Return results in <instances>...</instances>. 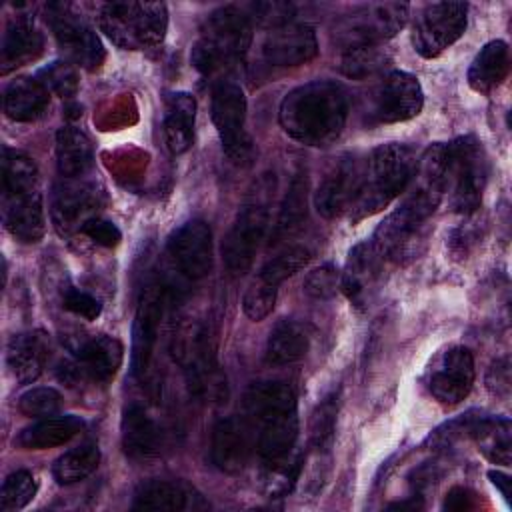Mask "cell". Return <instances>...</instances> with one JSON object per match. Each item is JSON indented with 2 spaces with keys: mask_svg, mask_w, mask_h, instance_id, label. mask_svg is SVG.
I'll return each instance as SVG.
<instances>
[{
  "mask_svg": "<svg viewBox=\"0 0 512 512\" xmlns=\"http://www.w3.org/2000/svg\"><path fill=\"white\" fill-rule=\"evenodd\" d=\"M348 118V94L330 80H312L290 90L278 110L282 130L306 144L328 146L332 144Z\"/></svg>",
  "mask_w": 512,
  "mask_h": 512,
  "instance_id": "6da1fadb",
  "label": "cell"
},
{
  "mask_svg": "<svg viewBox=\"0 0 512 512\" xmlns=\"http://www.w3.org/2000/svg\"><path fill=\"white\" fill-rule=\"evenodd\" d=\"M248 424L256 430V450L264 464L290 458L298 438L296 394L286 382L264 380L244 394Z\"/></svg>",
  "mask_w": 512,
  "mask_h": 512,
  "instance_id": "7a4b0ae2",
  "label": "cell"
},
{
  "mask_svg": "<svg viewBox=\"0 0 512 512\" xmlns=\"http://www.w3.org/2000/svg\"><path fill=\"white\" fill-rule=\"evenodd\" d=\"M416 170V154L406 144H382L364 158L360 188L350 208V220L358 222L386 208L410 184Z\"/></svg>",
  "mask_w": 512,
  "mask_h": 512,
  "instance_id": "3957f363",
  "label": "cell"
},
{
  "mask_svg": "<svg viewBox=\"0 0 512 512\" xmlns=\"http://www.w3.org/2000/svg\"><path fill=\"white\" fill-rule=\"evenodd\" d=\"M252 40V22L244 8L224 6L214 10L192 46V64L202 74H212L240 60Z\"/></svg>",
  "mask_w": 512,
  "mask_h": 512,
  "instance_id": "277c9868",
  "label": "cell"
},
{
  "mask_svg": "<svg viewBox=\"0 0 512 512\" xmlns=\"http://www.w3.org/2000/svg\"><path fill=\"white\" fill-rule=\"evenodd\" d=\"M272 192H274V178L270 174H264L250 188L240 212L236 214L232 228L224 238L222 256H224L226 268L236 276L244 274L252 266L254 256L260 248V242L264 240V234L268 230V220H270Z\"/></svg>",
  "mask_w": 512,
  "mask_h": 512,
  "instance_id": "5b68a950",
  "label": "cell"
},
{
  "mask_svg": "<svg viewBox=\"0 0 512 512\" xmlns=\"http://www.w3.org/2000/svg\"><path fill=\"white\" fill-rule=\"evenodd\" d=\"M100 30L124 50L158 46L168 28L164 2H108L98 12Z\"/></svg>",
  "mask_w": 512,
  "mask_h": 512,
  "instance_id": "8992f818",
  "label": "cell"
},
{
  "mask_svg": "<svg viewBox=\"0 0 512 512\" xmlns=\"http://www.w3.org/2000/svg\"><path fill=\"white\" fill-rule=\"evenodd\" d=\"M446 148V190L454 212L472 214L480 208L488 178V162L482 144L474 136H460Z\"/></svg>",
  "mask_w": 512,
  "mask_h": 512,
  "instance_id": "52a82bcc",
  "label": "cell"
},
{
  "mask_svg": "<svg viewBox=\"0 0 512 512\" xmlns=\"http://www.w3.org/2000/svg\"><path fill=\"white\" fill-rule=\"evenodd\" d=\"M174 356L182 364L196 396L208 402H222L226 398V378L216 364L206 326L192 324L182 328L176 336Z\"/></svg>",
  "mask_w": 512,
  "mask_h": 512,
  "instance_id": "ba28073f",
  "label": "cell"
},
{
  "mask_svg": "<svg viewBox=\"0 0 512 512\" xmlns=\"http://www.w3.org/2000/svg\"><path fill=\"white\" fill-rule=\"evenodd\" d=\"M404 2H370L348 12L334 28L336 42L348 50L356 46L382 44L398 34L408 20Z\"/></svg>",
  "mask_w": 512,
  "mask_h": 512,
  "instance_id": "9c48e42d",
  "label": "cell"
},
{
  "mask_svg": "<svg viewBox=\"0 0 512 512\" xmlns=\"http://www.w3.org/2000/svg\"><path fill=\"white\" fill-rule=\"evenodd\" d=\"M408 194L394 210L410 226L420 224L438 208L446 192V148L444 144H432L416 160V170L406 186Z\"/></svg>",
  "mask_w": 512,
  "mask_h": 512,
  "instance_id": "30bf717a",
  "label": "cell"
},
{
  "mask_svg": "<svg viewBox=\"0 0 512 512\" xmlns=\"http://www.w3.org/2000/svg\"><path fill=\"white\" fill-rule=\"evenodd\" d=\"M212 122L218 130L222 148L234 164H248L252 140L246 132V96L232 80H220L212 88Z\"/></svg>",
  "mask_w": 512,
  "mask_h": 512,
  "instance_id": "8fae6325",
  "label": "cell"
},
{
  "mask_svg": "<svg viewBox=\"0 0 512 512\" xmlns=\"http://www.w3.org/2000/svg\"><path fill=\"white\" fill-rule=\"evenodd\" d=\"M466 2L426 4L412 26V44L422 58H436L466 30Z\"/></svg>",
  "mask_w": 512,
  "mask_h": 512,
  "instance_id": "7c38bea8",
  "label": "cell"
},
{
  "mask_svg": "<svg viewBox=\"0 0 512 512\" xmlns=\"http://www.w3.org/2000/svg\"><path fill=\"white\" fill-rule=\"evenodd\" d=\"M48 22L68 60L86 70H98L102 66L106 52L100 38L76 12H72L70 4H48Z\"/></svg>",
  "mask_w": 512,
  "mask_h": 512,
  "instance_id": "4fadbf2b",
  "label": "cell"
},
{
  "mask_svg": "<svg viewBox=\"0 0 512 512\" xmlns=\"http://www.w3.org/2000/svg\"><path fill=\"white\" fill-rule=\"evenodd\" d=\"M424 104L422 86L416 76L394 70L374 88L368 116L374 124L404 122L420 114Z\"/></svg>",
  "mask_w": 512,
  "mask_h": 512,
  "instance_id": "5bb4252c",
  "label": "cell"
},
{
  "mask_svg": "<svg viewBox=\"0 0 512 512\" xmlns=\"http://www.w3.org/2000/svg\"><path fill=\"white\" fill-rule=\"evenodd\" d=\"M166 290L160 284H150L138 302L132 324V354L130 366L134 376H144L150 368L154 346L158 340L160 320L164 316Z\"/></svg>",
  "mask_w": 512,
  "mask_h": 512,
  "instance_id": "9a60e30c",
  "label": "cell"
},
{
  "mask_svg": "<svg viewBox=\"0 0 512 512\" xmlns=\"http://www.w3.org/2000/svg\"><path fill=\"white\" fill-rule=\"evenodd\" d=\"M362 166L364 158L348 154L342 156L338 164H334L332 170L324 176L314 196L316 210L324 218H338L350 212L360 188Z\"/></svg>",
  "mask_w": 512,
  "mask_h": 512,
  "instance_id": "2e32d148",
  "label": "cell"
},
{
  "mask_svg": "<svg viewBox=\"0 0 512 512\" xmlns=\"http://www.w3.org/2000/svg\"><path fill=\"white\" fill-rule=\"evenodd\" d=\"M168 252L186 278L200 280L208 276L214 262L210 226L204 220H188L172 234Z\"/></svg>",
  "mask_w": 512,
  "mask_h": 512,
  "instance_id": "e0dca14e",
  "label": "cell"
},
{
  "mask_svg": "<svg viewBox=\"0 0 512 512\" xmlns=\"http://www.w3.org/2000/svg\"><path fill=\"white\" fill-rule=\"evenodd\" d=\"M474 384V358L464 346L446 350L428 378L430 394L444 406L460 404Z\"/></svg>",
  "mask_w": 512,
  "mask_h": 512,
  "instance_id": "ac0fdd59",
  "label": "cell"
},
{
  "mask_svg": "<svg viewBox=\"0 0 512 512\" xmlns=\"http://www.w3.org/2000/svg\"><path fill=\"white\" fill-rule=\"evenodd\" d=\"M102 202V192L84 180L64 178L54 186L52 194V220L60 234L80 230L86 220L96 216Z\"/></svg>",
  "mask_w": 512,
  "mask_h": 512,
  "instance_id": "d6986e66",
  "label": "cell"
},
{
  "mask_svg": "<svg viewBox=\"0 0 512 512\" xmlns=\"http://www.w3.org/2000/svg\"><path fill=\"white\" fill-rule=\"evenodd\" d=\"M384 258L372 242L356 244L340 274V288L356 308H366L376 292Z\"/></svg>",
  "mask_w": 512,
  "mask_h": 512,
  "instance_id": "ffe728a7",
  "label": "cell"
},
{
  "mask_svg": "<svg viewBox=\"0 0 512 512\" xmlns=\"http://www.w3.org/2000/svg\"><path fill=\"white\" fill-rule=\"evenodd\" d=\"M316 54V32L308 24H284L274 28L262 44V56L272 66H300L310 62Z\"/></svg>",
  "mask_w": 512,
  "mask_h": 512,
  "instance_id": "44dd1931",
  "label": "cell"
},
{
  "mask_svg": "<svg viewBox=\"0 0 512 512\" xmlns=\"http://www.w3.org/2000/svg\"><path fill=\"white\" fill-rule=\"evenodd\" d=\"M210 458L220 472H242L250 458V424L234 416L218 420L212 428Z\"/></svg>",
  "mask_w": 512,
  "mask_h": 512,
  "instance_id": "7402d4cb",
  "label": "cell"
},
{
  "mask_svg": "<svg viewBox=\"0 0 512 512\" xmlns=\"http://www.w3.org/2000/svg\"><path fill=\"white\" fill-rule=\"evenodd\" d=\"M2 220L20 242H38L44 236V206L40 188L2 194Z\"/></svg>",
  "mask_w": 512,
  "mask_h": 512,
  "instance_id": "603a6c76",
  "label": "cell"
},
{
  "mask_svg": "<svg viewBox=\"0 0 512 512\" xmlns=\"http://www.w3.org/2000/svg\"><path fill=\"white\" fill-rule=\"evenodd\" d=\"M200 494L184 482L178 480H150L144 482L136 494L132 508L148 512H182L204 508Z\"/></svg>",
  "mask_w": 512,
  "mask_h": 512,
  "instance_id": "cb8c5ba5",
  "label": "cell"
},
{
  "mask_svg": "<svg viewBox=\"0 0 512 512\" xmlns=\"http://www.w3.org/2000/svg\"><path fill=\"white\" fill-rule=\"evenodd\" d=\"M124 358V348L120 340L100 334L86 340L76 350V364L72 370L76 376H86L94 382H108L118 372Z\"/></svg>",
  "mask_w": 512,
  "mask_h": 512,
  "instance_id": "d4e9b609",
  "label": "cell"
},
{
  "mask_svg": "<svg viewBox=\"0 0 512 512\" xmlns=\"http://www.w3.org/2000/svg\"><path fill=\"white\" fill-rule=\"evenodd\" d=\"M50 342L48 336L40 330L22 332L10 338L8 350H6V362L10 372L20 384L34 382L48 360Z\"/></svg>",
  "mask_w": 512,
  "mask_h": 512,
  "instance_id": "484cf974",
  "label": "cell"
},
{
  "mask_svg": "<svg viewBox=\"0 0 512 512\" xmlns=\"http://www.w3.org/2000/svg\"><path fill=\"white\" fill-rule=\"evenodd\" d=\"M122 448L134 460H148L160 452L162 432L154 418L140 406L130 404L122 414Z\"/></svg>",
  "mask_w": 512,
  "mask_h": 512,
  "instance_id": "4316f807",
  "label": "cell"
},
{
  "mask_svg": "<svg viewBox=\"0 0 512 512\" xmlns=\"http://www.w3.org/2000/svg\"><path fill=\"white\" fill-rule=\"evenodd\" d=\"M44 40L42 34L34 28L28 16H16L4 36L0 46V72L8 74L10 70L34 60L42 52Z\"/></svg>",
  "mask_w": 512,
  "mask_h": 512,
  "instance_id": "83f0119b",
  "label": "cell"
},
{
  "mask_svg": "<svg viewBox=\"0 0 512 512\" xmlns=\"http://www.w3.org/2000/svg\"><path fill=\"white\" fill-rule=\"evenodd\" d=\"M194 118H196V100L188 92H174L166 98L164 114V144L170 154H184L194 140Z\"/></svg>",
  "mask_w": 512,
  "mask_h": 512,
  "instance_id": "f1b7e54d",
  "label": "cell"
},
{
  "mask_svg": "<svg viewBox=\"0 0 512 512\" xmlns=\"http://www.w3.org/2000/svg\"><path fill=\"white\" fill-rule=\"evenodd\" d=\"M50 90L34 78H16L4 88V112L16 122H32L44 114Z\"/></svg>",
  "mask_w": 512,
  "mask_h": 512,
  "instance_id": "f546056e",
  "label": "cell"
},
{
  "mask_svg": "<svg viewBox=\"0 0 512 512\" xmlns=\"http://www.w3.org/2000/svg\"><path fill=\"white\" fill-rule=\"evenodd\" d=\"M510 70V50L504 40L488 42L472 60L468 68V84L480 94L492 92Z\"/></svg>",
  "mask_w": 512,
  "mask_h": 512,
  "instance_id": "4dcf8cb0",
  "label": "cell"
},
{
  "mask_svg": "<svg viewBox=\"0 0 512 512\" xmlns=\"http://www.w3.org/2000/svg\"><path fill=\"white\" fill-rule=\"evenodd\" d=\"M92 162V142L82 130L64 126L56 132V164L62 178L84 176L92 168Z\"/></svg>",
  "mask_w": 512,
  "mask_h": 512,
  "instance_id": "1f68e13d",
  "label": "cell"
},
{
  "mask_svg": "<svg viewBox=\"0 0 512 512\" xmlns=\"http://www.w3.org/2000/svg\"><path fill=\"white\" fill-rule=\"evenodd\" d=\"M82 428H84V422L72 414L60 416V418H42L40 422L24 428L14 438V444H18L24 450H46V448L66 444Z\"/></svg>",
  "mask_w": 512,
  "mask_h": 512,
  "instance_id": "d6a6232c",
  "label": "cell"
},
{
  "mask_svg": "<svg viewBox=\"0 0 512 512\" xmlns=\"http://www.w3.org/2000/svg\"><path fill=\"white\" fill-rule=\"evenodd\" d=\"M308 346H310V336L306 328L296 320L284 318L270 330L264 358L272 366L292 364L306 356Z\"/></svg>",
  "mask_w": 512,
  "mask_h": 512,
  "instance_id": "836d02e7",
  "label": "cell"
},
{
  "mask_svg": "<svg viewBox=\"0 0 512 512\" xmlns=\"http://www.w3.org/2000/svg\"><path fill=\"white\" fill-rule=\"evenodd\" d=\"M308 214V176L306 172H296L286 196L280 204V212L276 218V224L272 228V244H278L286 238H290L292 234H296Z\"/></svg>",
  "mask_w": 512,
  "mask_h": 512,
  "instance_id": "e575fe53",
  "label": "cell"
},
{
  "mask_svg": "<svg viewBox=\"0 0 512 512\" xmlns=\"http://www.w3.org/2000/svg\"><path fill=\"white\" fill-rule=\"evenodd\" d=\"M468 432L474 436L480 452L494 464L510 466L512 462V438L510 420L506 418H482L472 420Z\"/></svg>",
  "mask_w": 512,
  "mask_h": 512,
  "instance_id": "d590c367",
  "label": "cell"
},
{
  "mask_svg": "<svg viewBox=\"0 0 512 512\" xmlns=\"http://www.w3.org/2000/svg\"><path fill=\"white\" fill-rule=\"evenodd\" d=\"M100 464V450L96 444L86 442L68 452H64L52 468V474L58 484L70 486L88 478Z\"/></svg>",
  "mask_w": 512,
  "mask_h": 512,
  "instance_id": "8d00e7d4",
  "label": "cell"
},
{
  "mask_svg": "<svg viewBox=\"0 0 512 512\" xmlns=\"http://www.w3.org/2000/svg\"><path fill=\"white\" fill-rule=\"evenodd\" d=\"M38 188L36 162L14 148H2V194Z\"/></svg>",
  "mask_w": 512,
  "mask_h": 512,
  "instance_id": "74e56055",
  "label": "cell"
},
{
  "mask_svg": "<svg viewBox=\"0 0 512 512\" xmlns=\"http://www.w3.org/2000/svg\"><path fill=\"white\" fill-rule=\"evenodd\" d=\"M388 62V54L380 44L348 48L342 54L340 70L348 78H366L382 70Z\"/></svg>",
  "mask_w": 512,
  "mask_h": 512,
  "instance_id": "f35d334b",
  "label": "cell"
},
{
  "mask_svg": "<svg viewBox=\"0 0 512 512\" xmlns=\"http://www.w3.org/2000/svg\"><path fill=\"white\" fill-rule=\"evenodd\" d=\"M336 414H338V394L332 392L324 400L318 402L310 416V442L316 450H328L334 438L336 428Z\"/></svg>",
  "mask_w": 512,
  "mask_h": 512,
  "instance_id": "ab89813d",
  "label": "cell"
},
{
  "mask_svg": "<svg viewBox=\"0 0 512 512\" xmlns=\"http://www.w3.org/2000/svg\"><path fill=\"white\" fill-rule=\"evenodd\" d=\"M308 260H310L308 248H304V246H290V248H286L284 252H280L278 256L270 258V260L262 266L258 278L264 280V282H268V284L278 286V284L284 282L286 278L294 276L300 268H304Z\"/></svg>",
  "mask_w": 512,
  "mask_h": 512,
  "instance_id": "60d3db41",
  "label": "cell"
},
{
  "mask_svg": "<svg viewBox=\"0 0 512 512\" xmlns=\"http://www.w3.org/2000/svg\"><path fill=\"white\" fill-rule=\"evenodd\" d=\"M36 490H38V484L32 472L28 470L12 472L4 480L0 490V510L10 512V510L24 508L28 502H32V498L36 496Z\"/></svg>",
  "mask_w": 512,
  "mask_h": 512,
  "instance_id": "b9f144b4",
  "label": "cell"
},
{
  "mask_svg": "<svg viewBox=\"0 0 512 512\" xmlns=\"http://www.w3.org/2000/svg\"><path fill=\"white\" fill-rule=\"evenodd\" d=\"M62 408V396L58 390L38 386L24 392L18 400V410L28 418H50Z\"/></svg>",
  "mask_w": 512,
  "mask_h": 512,
  "instance_id": "7bdbcfd3",
  "label": "cell"
},
{
  "mask_svg": "<svg viewBox=\"0 0 512 512\" xmlns=\"http://www.w3.org/2000/svg\"><path fill=\"white\" fill-rule=\"evenodd\" d=\"M300 472V456L276 464H264L262 488L270 496H282L292 490Z\"/></svg>",
  "mask_w": 512,
  "mask_h": 512,
  "instance_id": "ee69618b",
  "label": "cell"
},
{
  "mask_svg": "<svg viewBox=\"0 0 512 512\" xmlns=\"http://www.w3.org/2000/svg\"><path fill=\"white\" fill-rule=\"evenodd\" d=\"M40 82L62 98H72L78 92L80 80L76 68L66 60H56L40 70Z\"/></svg>",
  "mask_w": 512,
  "mask_h": 512,
  "instance_id": "f6af8a7d",
  "label": "cell"
},
{
  "mask_svg": "<svg viewBox=\"0 0 512 512\" xmlns=\"http://www.w3.org/2000/svg\"><path fill=\"white\" fill-rule=\"evenodd\" d=\"M274 304H276V286L260 278L248 286L242 298V310L254 322L264 320L274 310Z\"/></svg>",
  "mask_w": 512,
  "mask_h": 512,
  "instance_id": "bcb514c9",
  "label": "cell"
},
{
  "mask_svg": "<svg viewBox=\"0 0 512 512\" xmlns=\"http://www.w3.org/2000/svg\"><path fill=\"white\" fill-rule=\"evenodd\" d=\"M340 290V272L334 264H322L304 278V292L314 300H328Z\"/></svg>",
  "mask_w": 512,
  "mask_h": 512,
  "instance_id": "7dc6e473",
  "label": "cell"
},
{
  "mask_svg": "<svg viewBox=\"0 0 512 512\" xmlns=\"http://www.w3.org/2000/svg\"><path fill=\"white\" fill-rule=\"evenodd\" d=\"M244 12L248 14L250 22H256L260 26L280 28L284 24H290L294 6L288 2H256V4H250L248 10Z\"/></svg>",
  "mask_w": 512,
  "mask_h": 512,
  "instance_id": "c3c4849f",
  "label": "cell"
},
{
  "mask_svg": "<svg viewBox=\"0 0 512 512\" xmlns=\"http://www.w3.org/2000/svg\"><path fill=\"white\" fill-rule=\"evenodd\" d=\"M80 232L86 234L94 244H100L104 248H114L122 240V232L118 230V226L100 216H92L90 220H86Z\"/></svg>",
  "mask_w": 512,
  "mask_h": 512,
  "instance_id": "681fc988",
  "label": "cell"
},
{
  "mask_svg": "<svg viewBox=\"0 0 512 512\" xmlns=\"http://www.w3.org/2000/svg\"><path fill=\"white\" fill-rule=\"evenodd\" d=\"M64 308L76 316L86 318V320H96L102 312V304L94 296H90L88 292L76 290V288H70L64 294Z\"/></svg>",
  "mask_w": 512,
  "mask_h": 512,
  "instance_id": "f907efd6",
  "label": "cell"
},
{
  "mask_svg": "<svg viewBox=\"0 0 512 512\" xmlns=\"http://www.w3.org/2000/svg\"><path fill=\"white\" fill-rule=\"evenodd\" d=\"M488 390L500 398H508L510 394V362L508 358H500L492 362L488 376H486Z\"/></svg>",
  "mask_w": 512,
  "mask_h": 512,
  "instance_id": "816d5d0a",
  "label": "cell"
},
{
  "mask_svg": "<svg viewBox=\"0 0 512 512\" xmlns=\"http://www.w3.org/2000/svg\"><path fill=\"white\" fill-rule=\"evenodd\" d=\"M444 508L454 510V512H468V510L478 508V498L470 488L454 486L452 490H448V494L444 498Z\"/></svg>",
  "mask_w": 512,
  "mask_h": 512,
  "instance_id": "f5cc1de1",
  "label": "cell"
},
{
  "mask_svg": "<svg viewBox=\"0 0 512 512\" xmlns=\"http://www.w3.org/2000/svg\"><path fill=\"white\" fill-rule=\"evenodd\" d=\"M488 478H490L492 484L502 492L504 500L510 502V494H512V492H510V486H512L510 476L504 474V472H500V470H490V472H488Z\"/></svg>",
  "mask_w": 512,
  "mask_h": 512,
  "instance_id": "db71d44e",
  "label": "cell"
},
{
  "mask_svg": "<svg viewBox=\"0 0 512 512\" xmlns=\"http://www.w3.org/2000/svg\"><path fill=\"white\" fill-rule=\"evenodd\" d=\"M420 508H424V504L418 502L416 498H410L404 502H394L388 506V510H420Z\"/></svg>",
  "mask_w": 512,
  "mask_h": 512,
  "instance_id": "11a10c76",
  "label": "cell"
}]
</instances>
